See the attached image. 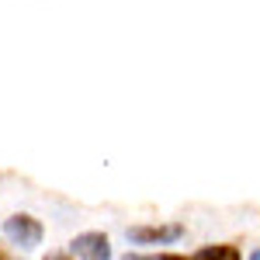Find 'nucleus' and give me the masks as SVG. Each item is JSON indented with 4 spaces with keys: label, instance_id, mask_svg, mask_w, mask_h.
<instances>
[{
    "label": "nucleus",
    "instance_id": "obj_4",
    "mask_svg": "<svg viewBox=\"0 0 260 260\" xmlns=\"http://www.w3.org/2000/svg\"><path fill=\"white\" fill-rule=\"evenodd\" d=\"M243 250L233 246V243H208V246H198L191 260H240Z\"/></svg>",
    "mask_w": 260,
    "mask_h": 260
},
{
    "label": "nucleus",
    "instance_id": "obj_3",
    "mask_svg": "<svg viewBox=\"0 0 260 260\" xmlns=\"http://www.w3.org/2000/svg\"><path fill=\"white\" fill-rule=\"evenodd\" d=\"M70 257H83V260H108L111 257V240L104 233H80L70 243Z\"/></svg>",
    "mask_w": 260,
    "mask_h": 260
},
{
    "label": "nucleus",
    "instance_id": "obj_5",
    "mask_svg": "<svg viewBox=\"0 0 260 260\" xmlns=\"http://www.w3.org/2000/svg\"><path fill=\"white\" fill-rule=\"evenodd\" d=\"M250 260H260V246H257V250H250Z\"/></svg>",
    "mask_w": 260,
    "mask_h": 260
},
{
    "label": "nucleus",
    "instance_id": "obj_1",
    "mask_svg": "<svg viewBox=\"0 0 260 260\" xmlns=\"http://www.w3.org/2000/svg\"><path fill=\"white\" fill-rule=\"evenodd\" d=\"M128 240L139 246H170L184 240V225L180 222H160V225H132Z\"/></svg>",
    "mask_w": 260,
    "mask_h": 260
},
{
    "label": "nucleus",
    "instance_id": "obj_6",
    "mask_svg": "<svg viewBox=\"0 0 260 260\" xmlns=\"http://www.w3.org/2000/svg\"><path fill=\"white\" fill-rule=\"evenodd\" d=\"M4 257H7V250H0V260H4Z\"/></svg>",
    "mask_w": 260,
    "mask_h": 260
},
{
    "label": "nucleus",
    "instance_id": "obj_2",
    "mask_svg": "<svg viewBox=\"0 0 260 260\" xmlns=\"http://www.w3.org/2000/svg\"><path fill=\"white\" fill-rule=\"evenodd\" d=\"M4 233L21 250H35L42 243V236H45V229H42V222L35 215H11V219L4 222Z\"/></svg>",
    "mask_w": 260,
    "mask_h": 260
}]
</instances>
